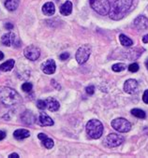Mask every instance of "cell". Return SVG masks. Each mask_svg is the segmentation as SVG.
<instances>
[{"label": "cell", "instance_id": "obj_1", "mask_svg": "<svg viewBox=\"0 0 148 158\" xmlns=\"http://www.w3.org/2000/svg\"><path fill=\"white\" fill-rule=\"evenodd\" d=\"M132 5V0H116L110 9V18L118 21L125 17Z\"/></svg>", "mask_w": 148, "mask_h": 158}, {"label": "cell", "instance_id": "obj_2", "mask_svg": "<svg viewBox=\"0 0 148 158\" xmlns=\"http://www.w3.org/2000/svg\"><path fill=\"white\" fill-rule=\"evenodd\" d=\"M0 101L6 106H14L21 101L20 94L12 88L0 87Z\"/></svg>", "mask_w": 148, "mask_h": 158}, {"label": "cell", "instance_id": "obj_3", "mask_svg": "<svg viewBox=\"0 0 148 158\" xmlns=\"http://www.w3.org/2000/svg\"><path fill=\"white\" fill-rule=\"evenodd\" d=\"M86 133L88 137L93 139H99L102 134H103V125L102 123L96 119L90 120L86 123Z\"/></svg>", "mask_w": 148, "mask_h": 158}, {"label": "cell", "instance_id": "obj_4", "mask_svg": "<svg viewBox=\"0 0 148 158\" xmlns=\"http://www.w3.org/2000/svg\"><path fill=\"white\" fill-rule=\"evenodd\" d=\"M91 8L100 15H107L110 11L111 6L109 0H89Z\"/></svg>", "mask_w": 148, "mask_h": 158}, {"label": "cell", "instance_id": "obj_5", "mask_svg": "<svg viewBox=\"0 0 148 158\" xmlns=\"http://www.w3.org/2000/svg\"><path fill=\"white\" fill-rule=\"evenodd\" d=\"M112 127L120 133H127L131 129V124L125 118H117L112 122Z\"/></svg>", "mask_w": 148, "mask_h": 158}, {"label": "cell", "instance_id": "obj_6", "mask_svg": "<svg viewBox=\"0 0 148 158\" xmlns=\"http://www.w3.org/2000/svg\"><path fill=\"white\" fill-rule=\"evenodd\" d=\"M124 140H125V139L121 135L111 133L106 137V139L104 140V144L109 148H113V147H117V146L121 145L124 142Z\"/></svg>", "mask_w": 148, "mask_h": 158}, {"label": "cell", "instance_id": "obj_7", "mask_svg": "<svg viewBox=\"0 0 148 158\" xmlns=\"http://www.w3.org/2000/svg\"><path fill=\"white\" fill-rule=\"evenodd\" d=\"M91 54V48L89 45H83L80 47L76 52V60L79 64H84V63L89 59V56Z\"/></svg>", "mask_w": 148, "mask_h": 158}, {"label": "cell", "instance_id": "obj_8", "mask_svg": "<svg viewBox=\"0 0 148 158\" xmlns=\"http://www.w3.org/2000/svg\"><path fill=\"white\" fill-rule=\"evenodd\" d=\"M1 42L3 45L7 46V47H10V46H13V47H16V48H19L20 47V40L16 38L15 34L10 32V33H7L5 35L2 36L1 38Z\"/></svg>", "mask_w": 148, "mask_h": 158}, {"label": "cell", "instance_id": "obj_9", "mask_svg": "<svg viewBox=\"0 0 148 158\" xmlns=\"http://www.w3.org/2000/svg\"><path fill=\"white\" fill-rule=\"evenodd\" d=\"M23 54L27 59L31 61H36L40 56V50L34 45H29L23 50Z\"/></svg>", "mask_w": 148, "mask_h": 158}, {"label": "cell", "instance_id": "obj_10", "mask_svg": "<svg viewBox=\"0 0 148 158\" xmlns=\"http://www.w3.org/2000/svg\"><path fill=\"white\" fill-rule=\"evenodd\" d=\"M55 69H56V65L54 60L53 59H48L47 61H45L41 64V70L45 74H53L55 72Z\"/></svg>", "mask_w": 148, "mask_h": 158}, {"label": "cell", "instance_id": "obj_11", "mask_svg": "<svg viewBox=\"0 0 148 158\" xmlns=\"http://www.w3.org/2000/svg\"><path fill=\"white\" fill-rule=\"evenodd\" d=\"M133 24L138 30H146L148 28V19L143 15H140L134 20Z\"/></svg>", "mask_w": 148, "mask_h": 158}, {"label": "cell", "instance_id": "obj_12", "mask_svg": "<svg viewBox=\"0 0 148 158\" xmlns=\"http://www.w3.org/2000/svg\"><path fill=\"white\" fill-rule=\"evenodd\" d=\"M137 89H138V82L136 80L129 79L126 81V82L124 83V91L127 94H132L137 92Z\"/></svg>", "mask_w": 148, "mask_h": 158}, {"label": "cell", "instance_id": "obj_13", "mask_svg": "<svg viewBox=\"0 0 148 158\" xmlns=\"http://www.w3.org/2000/svg\"><path fill=\"white\" fill-rule=\"evenodd\" d=\"M39 123H40V125H43V126H52V125H53V119L48 114H46L45 112H40V117H39Z\"/></svg>", "mask_w": 148, "mask_h": 158}, {"label": "cell", "instance_id": "obj_14", "mask_svg": "<svg viewBox=\"0 0 148 158\" xmlns=\"http://www.w3.org/2000/svg\"><path fill=\"white\" fill-rule=\"evenodd\" d=\"M45 101H46V108L50 111H56V110H58L59 107H60L59 102L54 98H48Z\"/></svg>", "mask_w": 148, "mask_h": 158}, {"label": "cell", "instance_id": "obj_15", "mask_svg": "<svg viewBox=\"0 0 148 158\" xmlns=\"http://www.w3.org/2000/svg\"><path fill=\"white\" fill-rule=\"evenodd\" d=\"M42 12L44 13V15L47 16H52L54 14L55 12V8H54V4L53 2H47L43 5L42 7Z\"/></svg>", "mask_w": 148, "mask_h": 158}, {"label": "cell", "instance_id": "obj_16", "mask_svg": "<svg viewBox=\"0 0 148 158\" xmlns=\"http://www.w3.org/2000/svg\"><path fill=\"white\" fill-rule=\"evenodd\" d=\"M72 11V3L70 1H66L60 7V13L64 16H68Z\"/></svg>", "mask_w": 148, "mask_h": 158}, {"label": "cell", "instance_id": "obj_17", "mask_svg": "<svg viewBox=\"0 0 148 158\" xmlns=\"http://www.w3.org/2000/svg\"><path fill=\"white\" fill-rule=\"evenodd\" d=\"M15 65V61L13 59H10L6 62H4L2 65H0V70L7 72V71H11Z\"/></svg>", "mask_w": 148, "mask_h": 158}, {"label": "cell", "instance_id": "obj_18", "mask_svg": "<svg viewBox=\"0 0 148 158\" xmlns=\"http://www.w3.org/2000/svg\"><path fill=\"white\" fill-rule=\"evenodd\" d=\"M22 121L27 124H31L35 122V116L32 113V111L26 110L23 115H22Z\"/></svg>", "mask_w": 148, "mask_h": 158}, {"label": "cell", "instance_id": "obj_19", "mask_svg": "<svg viewBox=\"0 0 148 158\" xmlns=\"http://www.w3.org/2000/svg\"><path fill=\"white\" fill-rule=\"evenodd\" d=\"M13 136L16 139H26L30 136V132L26 129H18L16 131H14L13 133Z\"/></svg>", "mask_w": 148, "mask_h": 158}, {"label": "cell", "instance_id": "obj_20", "mask_svg": "<svg viewBox=\"0 0 148 158\" xmlns=\"http://www.w3.org/2000/svg\"><path fill=\"white\" fill-rule=\"evenodd\" d=\"M142 52L141 49H132V50H129V51H126L124 52V56L128 59H130V60H133V59H136L138 58L141 54H136V52Z\"/></svg>", "mask_w": 148, "mask_h": 158}, {"label": "cell", "instance_id": "obj_21", "mask_svg": "<svg viewBox=\"0 0 148 158\" xmlns=\"http://www.w3.org/2000/svg\"><path fill=\"white\" fill-rule=\"evenodd\" d=\"M19 6V0H6L5 1V7L8 10L13 11L15 10Z\"/></svg>", "mask_w": 148, "mask_h": 158}, {"label": "cell", "instance_id": "obj_22", "mask_svg": "<svg viewBox=\"0 0 148 158\" xmlns=\"http://www.w3.org/2000/svg\"><path fill=\"white\" fill-rule=\"evenodd\" d=\"M119 40H120L121 45H123L124 47H130L133 44V41L124 34L119 35Z\"/></svg>", "mask_w": 148, "mask_h": 158}, {"label": "cell", "instance_id": "obj_23", "mask_svg": "<svg viewBox=\"0 0 148 158\" xmlns=\"http://www.w3.org/2000/svg\"><path fill=\"white\" fill-rule=\"evenodd\" d=\"M131 114L139 119H144L146 117V114L143 110H140V109H133L131 110Z\"/></svg>", "mask_w": 148, "mask_h": 158}, {"label": "cell", "instance_id": "obj_24", "mask_svg": "<svg viewBox=\"0 0 148 158\" xmlns=\"http://www.w3.org/2000/svg\"><path fill=\"white\" fill-rule=\"evenodd\" d=\"M127 69V66L123 63H117V64H114L112 67V69L114 71V72H121L123 70H125Z\"/></svg>", "mask_w": 148, "mask_h": 158}, {"label": "cell", "instance_id": "obj_25", "mask_svg": "<svg viewBox=\"0 0 148 158\" xmlns=\"http://www.w3.org/2000/svg\"><path fill=\"white\" fill-rule=\"evenodd\" d=\"M42 144L47 148V149H52L53 147V140L52 139H49V138H46L45 139L42 140Z\"/></svg>", "mask_w": 148, "mask_h": 158}, {"label": "cell", "instance_id": "obj_26", "mask_svg": "<svg viewBox=\"0 0 148 158\" xmlns=\"http://www.w3.org/2000/svg\"><path fill=\"white\" fill-rule=\"evenodd\" d=\"M32 88H33V85H32L30 82H24V83L22 85V90H23V92H26V93L30 92V91L32 90Z\"/></svg>", "mask_w": 148, "mask_h": 158}, {"label": "cell", "instance_id": "obj_27", "mask_svg": "<svg viewBox=\"0 0 148 158\" xmlns=\"http://www.w3.org/2000/svg\"><path fill=\"white\" fill-rule=\"evenodd\" d=\"M129 70L130 72H137L139 70V65L137 64V63H132V64H130L129 66Z\"/></svg>", "mask_w": 148, "mask_h": 158}, {"label": "cell", "instance_id": "obj_28", "mask_svg": "<svg viewBox=\"0 0 148 158\" xmlns=\"http://www.w3.org/2000/svg\"><path fill=\"white\" fill-rule=\"evenodd\" d=\"M37 107L40 110H45L46 109V101H44V100H38L37 101Z\"/></svg>", "mask_w": 148, "mask_h": 158}, {"label": "cell", "instance_id": "obj_29", "mask_svg": "<svg viewBox=\"0 0 148 158\" xmlns=\"http://www.w3.org/2000/svg\"><path fill=\"white\" fill-rule=\"evenodd\" d=\"M85 90H86V93H87L88 94H93L95 93V87H94L93 85L87 86Z\"/></svg>", "mask_w": 148, "mask_h": 158}, {"label": "cell", "instance_id": "obj_30", "mask_svg": "<svg viewBox=\"0 0 148 158\" xmlns=\"http://www.w3.org/2000/svg\"><path fill=\"white\" fill-rule=\"evenodd\" d=\"M142 100L145 104H148V90H145L142 96Z\"/></svg>", "mask_w": 148, "mask_h": 158}, {"label": "cell", "instance_id": "obj_31", "mask_svg": "<svg viewBox=\"0 0 148 158\" xmlns=\"http://www.w3.org/2000/svg\"><path fill=\"white\" fill-rule=\"evenodd\" d=\"M60 59L62 60V61H65V60H67L69 57H70V53L69 52H63V53H61L60 54Z\"/></svg>", "mask_w": 148, "mask_h": 158}, {"label": "cell", "instance_id": "obj_32", "mask_svg": "<svg viewBox=\"0 0 148 158\" xmlns=\"http://www.w3.org/2000/svg\"><path fill=\"white\" fill-rule=\"evenodd\" d=\"M38 138H39L40 140H43V139H45L48 138V137H47V135L44 134V133H40V134L38 135Z\"/></svg>", "mask_w": 148, "mask_h": 158}, {"label": "cell", "instance_id": "obj_33", "mask_svg": "<svg viewBox=\"0 0 148 158\" xmlns=\"http://www.w3.org/2000/svg\"><path fill=\"white\" fill-rule=\"evenodd\" d=\"M5 27H6L8 30H11V29L13 28V24H12V23H6V24H5Z\"/></svg>", "mask_w": 148, "mask_h": 158}, {"label": "cell", "instance_id": "obj_34", "mask_svg": "<svg viewBox=\"0 0 148 158\" xmlns=\"http://www.w3.org/2000/svg\"><path fill=\"white\" fill-rule=\"evenodd\" d=\"M5 137H6V133L4 131H2V130H0V140L4 139Z\"/></svg>", "mask_w": 148, "mask_h": 158}, {"label": "cell", "instance_id": "obj_35", "mask_svg": "<svg viewBox=\"0 0 148 158\" xmlns=\"http://www.w3.org/2000/svg\"><path fill=\"white\" fill-rule=\"evenodd\" d=\"M9 157H10V158H14V157H15V158H19L20 156H19V154H18V153L13 152V153H11V154L9 155Z\"/></svg>", "mask_w": 148, "mask_h": 158}, {"label": "cell", "instance_id": "obj_36", "mask_svg": "<svg viewBox=\"0 0 148 158\" xmlns=\"http://www.w3.org/2000/svg\"><path fill=\"white\" fill-rule=\"evenodd\" d=\"M142 41H143V43H148V35H145L142 38Z\"/></svg>", "mask_w": 148, "mask_h": 158}, {"label": "cell", "instance_id": "obj_37", "mask_svg": "<svg viewBox=\"0 0 148 158\" xmlns=\"http://www.w3.org/2000/svg\"><path fill=\"white\" fill-rule=\"evenodd\" d=\"M4 58V53L2 52H0V60H2Z\"/></svg>", "mask_w": 148, "mask_h": 158}, {"label": "cell", "instance_id": "obj_38", "mask_svg": "<svg viewBox=\"0 0 148 158\" xmlns=\"http://www.w3.org/2000/svg\"><path fill=\"white\" fill-rule=\"evenodd\" d=\"M145 67H146V68L148 69V59H147V60L145 61Z\"/></svg>", "mask_w": 148, "mask_h": 158}]
</instances>
